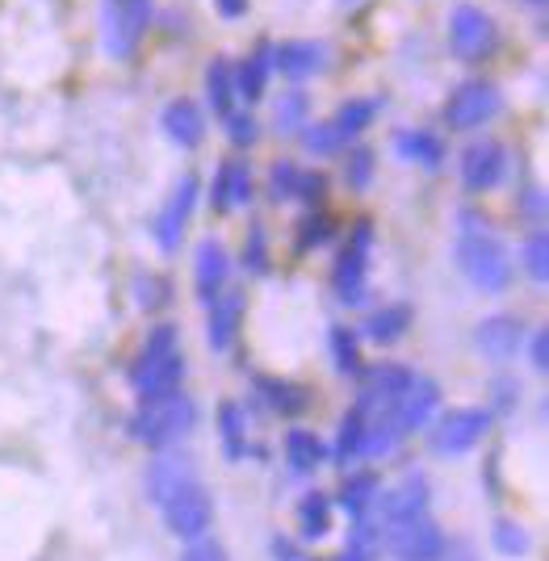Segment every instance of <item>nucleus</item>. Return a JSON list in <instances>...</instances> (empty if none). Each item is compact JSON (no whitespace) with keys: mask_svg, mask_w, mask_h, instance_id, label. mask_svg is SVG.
Returning <instances> with one entry per match:
<instances>
[{"mask_svg":"<svg viewBox=\"0 0 549 561\" xmlns=\"http://www.w3.org/2000/svg\"><path fill=\"white\" fill-rule=\"evenodd\" d=\"M495 47V22L478 4H457L449 13V51L457 59H483Z\"/></svg>","mask_w":549,"mask_h":561,"instance_id":"obj_16","label":"nucleus"},{"mask_svg":"<svg viewBox=\"0 0 549 561\" xmlns=\"http://www.w3.org/2000/svg\"><path fill=\"white\" fill-rule=\"evenodd\" d=\"M437 561H478V549L469 545L466 536H453V540H444V549H440Z\"/></svg>","mask_w":549,"mask_h":561,"instance_id":"obj_45","label":"nucleus"},{"mask_svg":"<svg viewBox=\"0 0 549 561\" xmlns=\"http://www.w3.org/2000/svg\"><path fill=\"white\" fill-rule=\"evenodd\" d=\"M210 319H206V344L215 347V352H227V347L235 344V336H240V322H244V310L247 302L240 290H222L210 306Z\"/></svg>","mask_w":549,"mask_h":561,"instance_id":"obj_19","label":"nucleus"},{"mask_svg":"<svg viewBox=\"0 0 549 561\" xmlns=\"http://www.w3.org/2000/svg\"><path fill=\"white\" fill-rule=\"evenodd\" d=\"M222 122H227V138H231L235 147H252V143L260 138V126H256L252 113H227Z\"/></svg>","mask_w":549,"mask_h":561,"instance_id":"obj_39","label":"nucleus"},{"mask_svg":"<svg viewBox=\"0 0 549 561\" xmlns=\"http://www.w3.org/2000/svg\"><path fill=\"white\" fill-rule=\"evenodd\" d=\"M252 202V163L247 160H227L219 163L215 181H210V206L227 215V210H240Z\"/></svg>","mask_w":549,"mask_h":561,"instance_id":"obj_21","label":"nucleus"},{"mask_svg":"<svg viewBox=\"0 0 549 561\" xmlns=\"http://www.w3.org/2000/svg\"><path fill=\"white\" fill-rule=\"evenodd\" d=\"M378 495H382V478H378L374 469H357L353 478L340 486V508L349 511L353 520H361V515H369V511H374Z\"/></svg>","mask_w":549,"mask_h":561,"instance_id":"obj_28","label":"nucleus"},{"mask_svg":"<svg viewBox=\"0 0 549 561\" xmlns=\"http://www.w3.org/2000/svg\"><path fill=\"white\" fill-rule=\"evenodd\" d=\"M197 197H202V188H197V176L193 172H185L176 185H172V193L164 197V206L156 210V218H151V240H156V247L160 252H176L181 247V240H185V227H190L193 210H197Z\"/></svg>","mask_w":549,"mask_h":561,"instance_id":"obj_10","label":"nucleus"},{"mask_svg":"<svg viewBox=\"0 0 549 561\" xmlns=\"http://www.w3.org/2000/svg\"><path fill=\"white\" fill-rule=\"evenodd\" d=\"M185 352H181V336L172 322H160L151 327V336L138 347L135 365H131V386H135L138 402L143 399H160V394H172L181 390L185 381Z\"/></svg>","mask_w":549,"mask_h":561,"instance_id":"obj_2","label":"nucleus"},{"mask_svg":"<svg viewBox=\"0 0 549 561\" xmlns=\"http://www.w3.org/2000/svg\"><path fill=\"white\" fill-rule=\"evenodd\" d=\"M394 151L407 163H419V168L437 172L440 163H444V138L437 131H399Z\"/></svg>","mask_w":549,"mask_h":561,"instance_id":"obj_27","label":"nucleus"},{"mask_svg":"<svg viewBox=\"0 0 549 561\" xmlns=\"http://www.w3.org/2000/svg\"><path fill=\"white\" fill-rule=\"evenodd\" d=\"M369 247H374V231L369 222H357L353 240L344 243V252L335 256V268H331V290L344 306H361L369 294Z\"/></svg>","mask_w":549,"mask_h":561,"instance_id":"obj_8","label":"nucleus"},{"mask_svg":"<svg viewBox=\"0 0 549 561\" xmlns=\"http://www.w3.org/2000/svg\"><path fill=\"white\" fill-rule=\"evenodd\" d=\"M181 561H227V549H222L219 540H190V549H185V558Z\"/></svg>","mask_w":549,"mask_h":561,"instance_id":"obj_43","label":"nucleus"},{"mask_svg":"<svg viewBox=\"0 0 549 561\" xmlns=\"http://www.w3.org/2000/svg\"><path fill=\"white\" fill-rule=\"evenodd\" d=\"M328 461V444L319 440V431L310 428H290L285 431V465L294 474H315Z\"/></svg>","mask_w":549,"mask_h":561,"instance_id":"obj_26","label":"nucleus"},{"mask_svg":"<svg viewBox=\"0 0 549 561\" xmlns=\"http://www.w3.org/2000/svg\"><path fill=\"white\" fill-rule=\"evenodd\" d=\"M219 436L231 461H240L247 453V415L240 402H222L219 406Z\"/></svg>","mask_w":549,"mask_h":561,"instance_id":"obj_34","label":"nucleus"},{"mask_svg":"<svg viewBox=\"0 0 549 561\" xmlns=\"http://www.w3.org/2000/svg\"><path fill=\"white\" fill-rule=\"evenodd\" d=\"M499 109H503V97H499V88L491 81H462L453 88L449 106H444V122L453 131H478V126L491 122Z\"/></svg>","mask_w":549,"mask_h":561,"instance_id":"obj_12","label":"nucleus"},{"mask_svg":"<svg viewBox=\"0 0 549 561\" xmlns=\"http://www.w3.org/2000/svg\"><path fill=\"white\" fill-rule=\"evenodd\" d=\"M528 4H537V9H541V4H546V0H528Z\"/></svg>","mask_w":549,"mask_h":561,"instance_id":"obj_50","label":"nucleus"},{"mask_svg":"<svg viewBox=\"0 0 549 561\" xmlns=\"http://www.w3.org/2000/svg\"><path fill=\"white\" fill-rule=\"evenodd\" d=\"M244 268L247 272H269V235H265V227H252V231H247Z\"/></svg>","mask_w":549,"mask_h":561,"instance_id":"obj_38","label":"nucleus"},{"mask_svg":"<svg viewBox=\"0 0 549 561\" xmlns=\"http://www.w3.org/2000/svg\"><path fill=\"white\" fill-rule=\"evenodd\" d=\"M306 118H310V97H306V93H285V97L277 101L273 126L281 134H298L306 126Z\"/></svg>","mask_w":549,"mask_h":561,"instance_id":"obj_36","label":"nucleus"},{"mask_svg":"<svg viewBox=\"0 0 549 561\" xmlns=\"http://www.w3.org/2000/svg\"><path fill=\"white\" fill-rule=\"evenodd\" d=\"M335 561H374V553H365V549H353V545H349Z\"/></svg>","mask_w":549,"mask_h":561,"instance_id":"obj_49","label":"nucleus"},{"mask_svg":"<svg viewBox=\"0 0 549 561\" xmlns=\"http://www.w3.org/2000/svg\"><path fill=\"white\" fill-rule=\"evenodd\" d=\"M437 411H440V386L432 377L415 374V381L407 386V394L394 402V411L386 415L382 424H390L399 436H412V431L428 428V424L437 419Z\"/></svg>","mask_w":549,"mask_h":561,"instance_id":"obj_15","label":"nucleus"},{"mask_svg":"<svg viewBox=\"0 0 549 561\" xmlns=\"http://www.w3.org/2000/svg\"><path fill=\"white\" fill-rule=\"evenodd\" d=\"M197 419V402L185 390H172L160 399H143L131 415V436L147 449H168L176 444Z\"/></svg>","mask_w":549,"mask_h":561,"instance_id":"obj_3","label":"nucleus"},{"mask_svg":"<svg viewBox=\"0 0 549 561\" xmlns=\"http://www.w3.org/2000/svg\"><path fill=\"white\" fill-rule=\"evenodd\" d=\"M215 4H219L222 17H244L247 13V0H215Z\"/></svg>","mask_w":549,"mask_h":561,"instance_id":"obj_48","label":"nucleus"},{"mask_svg":"<svg viewBox=\"0 0 549 561\" xmlns=\"http://www.w3.org/2000/svg\"><path fill=\"white\" fill-rule=\"evenodd\" d=\"M369 176H374V156H369L365 147H357V151H353V163H349V185L365 188L369 185Z\"/></svg>","mask_w":549,"mask_h":561,"instance_id":"obj_42","label":"nucleus"},{"mask_svg":"<svg viewBox=\"0 0 549 561\" xmlns=\"http://www.w3.org/2000/svg\"><path fill=\"white\" fill-rule=\"evenodd\" d=\"M160 515H164L168 533L176 540H202L215 528V499H210L206 481L193 474L160 503Z\"/></svg>","mask_w":549,"mask_h":561,"instance_id":"obj_6","label":"nucleus"},{"mask_svg":"<svg viewBox=\"0 0 549 561\" xmlns=\"http://www.w3.org/2000/svg\"><path fill=\"white\" fill-rule=\"evenodd\" d=\"M521 381L516 377H495L491 381V399H495V411H516V402H521ZM491 411V415H495Z\"/></svg>","mask_w":549,"mask_h":561,"instance_id":"obj_40","label":"nucleus"},{"mask_svg":"<svg viewBox=\"0 0 549 561\" xmlns=\"http://www.w3.org/2000/svg\"><path fill=\"white\" fill-rule=\"evenodd\" d=\"M449 536L440 533V524L432 515L424 520H412V524H394V528H382V545L394 553L399 561H437L440 549H444Z\"/></svg>","mask_w":549,"mask_h":561,"instance_id":"obj_14","label":"nucleus"},{"mask_svg":"<svg viewBox=\"0 0 549 561\" xmlns=\"http://www.w3.org/2000/svg\"><path fill=\"white\" fill-rule=\"evenodd\" d=\"M206 101L210 109L227 118V113H235V63L231 59H215L210 68H206Z\"/></svg>","mask_w":549,"mask_h":561,"instance_id":"obj_29","label":"nucleus"},{"mask_svg":"<svg viewBox=\"0 0 549 561\" xmlns=\"http://www.w3.org/2000/svg\"><path fill=\"white\" fill-rule=\"evenodd\" d=\"M357 331L369 344H394V340H403L412 331V306L407 302H386V306L365 315Z\"/></svg>","mask_w":549,"mask_h":561,"instance_id":"obj_24","label":"nucleus"},{"mask_svg":"<svg viewBox=\"0 0 549 561\" xmlns=\"http://www.w3.org/2000/svg\"><path fill=\"white\" fill-rule=\"evenodd\" d=\"M324 172H306L298 168L294 160H277L273 172H269V197L273 202H290V197H298V202H319L324 197Z\"/></svg>","mask_w":549,"mask_h":561,"instance_id":"obj_18","label":"nucleus"},{"mask_svg":"<svg viewBox=\"0 0 549 561\" xmlns=\"http://www.w3.org/2000/svg\"><path fill=\"white\" fill-rule=\"evenodd\" d=\"M521 268L537 281V285H546L549 281V240L541 227L521 243Z\"/></svg>","mask_w":549,"mask_h":561,"instance_id":"obj_35","label":"nucleus"},{"mask_svg":"<svg viewBox=\"0 0 549 561\" xmlns=\"http://www.w3.org/2000/svg\"><path fill=\"white\" fill-rule=\"evenodd\" d=\"M269 76H273V47H256V51L235 68V97L247 101V106L260 101L265 88H269Z\"/></svg>","mask_w":549,"mask_h":561,"instance_id":"obj_25","label":"nucleus"},{"mask_svg":"<svg viewBox=\"0 0 549 561\" xmlns=\"http://www.w3.org/2000/svg\"><path fill=\"white\" fill-rule=\"evenodd\" d=\"M374 118H378V101L374 97H353V101H344L335 109L328 122H306L298 134H303V147L310 156H335L349 143H357Z\"/></svg>","mask_w":549,"mask_h":561,"instance_id":"obj_4","label":"nucleus"},{"mask_svg":"<svg viewBox=\"0 0 549 561\" xmlns=\"http://www.w3.org/2000/svg\"><path fill=\"white\" fill-rule=\"evenodd\" d=\"M428 478L424 474H407L403 481H394L390 490L378 495V503H374V524H378V533L382 528H394V524H412V520H424L428 515Z\"/></svg>","mask_w":549,"mask_h":561,"instance_id":"obj_11","label":"nucleus"},{"mask_svg":"<svg viewBox=\"0 0 549 561\" xmlns=\"http://www.w3.org/2000/svg\"><path fill=\"white\" fill-rule=\"evenodd\" d=\"M227 277H231V256L219 240H202L197 243V256H193V281H197V294L210 306L215 297L227 290Z\"/></svg>","mask_w":549,"mask_h":561,"instance_id":"obj_20","label":"nucleus"},{"mask_svg":"<svg viewBox=\"0 0 549 561\" xmlns=\"http://www.w3.org/2000/svg\"><path fill=\"white\" fill-rule=\"evenodd\" d=\"M324 63H328V47L310 42V38H294V42L273 47V72H281L285 81H306V76L324 72Z\"/></svg>","mask_w":549,"mask_h":561,"instance_id":"obj_22","label":"nucleus"},{"mask_svg":"<svg viewBox=\"0 0 549 561\" xmlns=\"http://www.w3.org/2000/svg\"><path fill=\"white\" fill-rule=\"evenodd\" d=\"M474 344H478V352H483L487 361L508 365V361L524 347L521 319H512V315H487V319L474 327Z\"/></svg>","mask_w":549,"mask_h":561,"instance_id":"obj_17","label":"nucleus"},{"mask_svg":"<svg viewBox=\"0 0 549 561\" xmlns=\"http://www.w3.org/2000/svg\"><path fill=\"white\" fill-rule=\"evenodd\" d=\"M328 344H331V361H335V374L361 377L365 361H361V336L357 331H353V327H331Z\"/></svg>","mask_w":549,"mask_h":561,"instance_id":"obj_33","label":"nucleus"},{"mask_svg":"<svg viewBox=\"0 0 549 561\" xmlns=\"http://www.w3.org/2000/svg\"><path fill=\"white\" fill-rule=\"evenodd\" d=\"M491 545L503 553V558H524L533 549V536L524 524H512V520H495L491 528Z\"/></svg>","mask_w":549,"mask_h":561,"instance_id":"obj_37","label":"nucleus"},{"mask_svg":"<svg viewBox=\"0 0 549 561\" xmlns=\"http://www.w3.org/2000/svg\"><path fill=\"white\" fill-rule=\"evenodd\" d=\"M415 381V369L407 365H374V369H361V394H357V406L369 424H382L386 415L394 411V402L407 394V386Z\"/></svg>","mask_w":549,"mask_h":561,"instance_id":"obj_7","label":"nucleus"},{"mask_svg":"<svg viewBox=\"0 0 549 561\" xmlns=\"http://www.w3.org/2000/svg\"><path fill=\"white\" fill-rule=\"evenodd\" d=\"M521 215L524 218H533L537 227H541V218H546V193L533 185V188H524L521 193Z\"/></svg>","mask_w":549,"mask_h":561,"instance_id":"obj_44","label":"nucleus"},{"mask_svg":"<svg viewBox=\"0 0 549 561\" xmlns=\"http://www.w3.org/2000/svg\"><path fill=\"white\" fill-rule=\"evenodd\" d=\"M495 415L487 406H453L449 415H440L432 428V449L440 456H466L469 449H478L491 431Z\"/></svg>","mask_w":549,"mask_h":561,"instance_id":"obj_9","label":"nucleus"},{"mask_svg":"<svg viewBox=\"0 0 549 561\" xmlns=\"http://www.w3.org/2000/svg\"><path fill=\"white\" fill-rule=\"evenodd\" d=\"M298 231H303V235H298V247H303V252H310V247H319V243L331 240V222L319 215H306Z\"/></svg>","mask_w":549,"mask_h":561,"instance_id":"obj_41","label":"nucleus"},{"mask_svg":"<svg viewBox=\"0 0 549 561\" xmlns=\"http://www.w3.org/2000/svg\"><path fill=\"white\" fill-rule=\"evenodd\" d=\"M365 428H369V419L361 415V411H344V419H340V431H335V465H357L361 453H365Z\"/></svg>","mask_w":549,"mask_h":561,"instance_id":"obj_31","label":"nucleus"},{"mask_svg":"<svg viewBox=\"0 0 549 561\" xmlns=\"http://www.w3.org/2000/svg\"><path fill=\"white\" fill-rule=\"evenodd\" d=\"M508 168H512V156H508V147L499 138H474L466 151H462V160H457L462 185L469 193H491V188H499L503 176H508Z\"/></svg>","mask_w":549,"mask_h":561,"instance_id":"obj_13","label":"nucleus"},{"mask_svg":"<svg viewBox=\"0 0 549 561\" xmlns=\"http://www.w3.org/2000/svg\"><path fill=\"white\" fill-rule=\"evenodd\" d=\"M273 558L277 561H303V553H298V545H294V540L277 536V540H273Z\"/></svg>","mask_w":549,"mask_h":561,"instance_id":"obj_47","label":"nucleus"},{"mask_svg":"<svg viewBox=\"0 0 549 561\" xmlns=\"http://www.w3.org/2000/svg\"><path fill=\"white\" fill-rule=\"evenodd\" d=\"M453 260L462 268V277H466L474 290H483V294H503L512 285V256H508V247L495 240L491 231L469 215V210L462 215V231H457V243H453Z\"/></svg>","mask_w":549,"mask_h":561,"instance_id":"obj_1","label":"nucleus"},{"mask_svg":"<svg viewBox=\"0 0 549 561\" xmlns=\"http://www.w3.org/2000/svg\"><path fill=\"white\" fill-rule=\"evenodd\" d=\"M331 515H335V503L324 490L303 495V503H298V536L303 540H324L331 533Z\"/></svg>","mask_w":549,"mask_h":561,"instance_id":"obj_30","label":"nucleus"},{"mask_svg":"<svg viewBox=\"0 0 549 561\" xmlns=\"http://www.w3.org/2000/svg\"><path fill=\"white\" fill-rule=\"evenodd\" d=\"M160 126H164V134L176 147L193 151V147H202V138H206V113H202V106L190 101V97H176V101H168L164 113H160Z\"/></svg>","mask_w":549,"mask_h":561,"instance_id":"obj_23","label":"nucleus"},{"mask_svg":"<svg viewBox=\"0 0 549 561\" xmlns=\"http://www.w3.org/2000/svg\"><path fill=\"white\" fill-rule=\"evenodd\" d=\"M256 390H260V399L269 411L277 415H298L306 411V390L298 381H281V377H256Z\"/></svg>","mask_w":549,"mask_h":561,"instance_id":"obj_32","label":"nucleus"},{"mask_svg":"<svg viewBox=\"0 0 549 561\" xmlns=\"http://www.w3.org/2000/svg\"><path fill=\"white\" fill-rule=\"evenodd\" d=\"M528 365H533V374H546L549 361H546V331H533L528 336Z\"/></svg>","mask_w":549,"mask_h":561,"instance_id":"obj_46","label":"nucleus"},{"mask_svg":"<svg viewBox=\"0 0 549 561\" xmlns=\"http://www.w3.org/2000/svg\"><path fill=\"white\" fill-rule=\"evenodd\" d=\"M156 0H101V47L110 59H131L151 29Z\"/></svg>","mask_w":549,"mask_h":561,"instance_id":"obj_5","label":"nucleus"}]
</instances>
